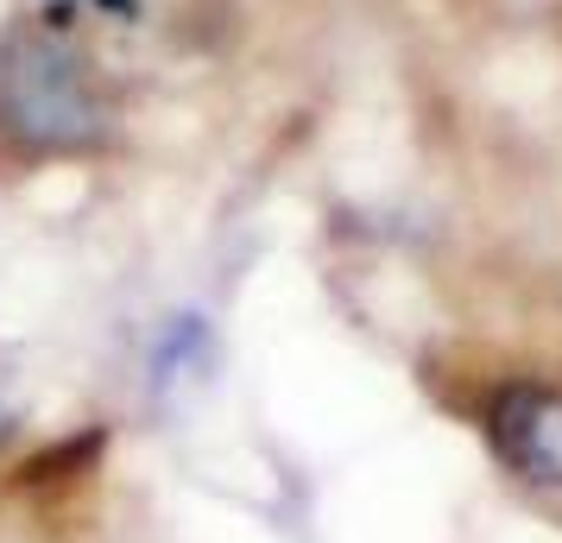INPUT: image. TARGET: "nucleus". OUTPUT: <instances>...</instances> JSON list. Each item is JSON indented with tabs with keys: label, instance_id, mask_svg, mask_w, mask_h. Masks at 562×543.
<instances>
[{
	"label": "nucleus",
	"instance_id": "4",
	"mask_svg": "<svg viewBox=\"0 0 562 543\" xmlns=\"http://www.w3.org/2000/svg\"><path fill=\"white\" fill-rule=\"evenodd\" d=\"M95 7H102V13H121V20H133V13H139V0H95Z\"/></svg>",
	"mask_w": 562,
	"mask_h": 543
},
{
	"label": "nucleus",
	"instance_id": "1",
	"mask_svg": "<svg viewBox=\"0 0 562 543\" xmlns=\"http://www.w3.org/2000/svg\"><path fill=\"white\" fill-rule=\"evenodd\" d=\"M0 133L26 158H70L102 146L108 108L64 7L0 32Z\"/></svg>",
	"mask_w": 562,
	"mask_h": 543
},
{
	"label": "nucleus",
	"instance_id": "3",
	"mask_svg": "<svg viewBox=\"0 0 562 543\" xmlns=\"http://www.w3.org/2000/svg\"><path fill=\"white\" fill-rule=\"evenodd\" d=\"M209 361V329L203 316H178L153 348V380H178V373H196Z\"/></svg>",
	"mask_w": 562,
	"mask_h": 543
},
{
	"label": "nucleus",
	"instance_id": "2",
	"mask_svg": "<svg viewBox=\"0 0 562 543\" xmlns=\"http://www.w3.org/2000/svg\"><path fill=\"white\" fill-rule=\"evenodd\" d=\"M486 442L525 487H562V392L518 380L486 405Z\"/></svg>",
	"mask_w": 562,
	"mask_h": 543
},
{
	"label": "nucleus",
	"instance_id": "5",
	"mask_svg": "<svg viewBox=\"0 0 562 543\" xmlns=\"http://www.w3.org/2000/svg\"><path fill=\"white\" fill-rule=\"evenodd\" d=\"M13 437V411H0V442Z\"/></svg>",
	"mask_w": 562,
	"mask_h": 543
}]
</instances>
